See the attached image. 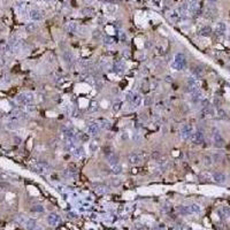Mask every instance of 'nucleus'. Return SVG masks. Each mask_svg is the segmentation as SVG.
Segmentation results:
<instances>
[{
    "label": "nucleus",
    "instance_id": "1",
    "mask_svg": "<svg viewBox=\"0 0 230 230\" xmlns=\"http://www.w3.org/2000/svg\"><path fill=\"white\" fill-rule=\"evenodd\" d=\"M31 168L33 169L35 173H37V174H39V175H45V174H48V173L51 172V167H50L48 163L45 161L33 162L32 165H31Z\"/></svg>",
    "mask_w": 230,
    "mask_h": 230
},
{
    "label": "nucleus",
    "instance_id": "2",
    "mask_svg": "<svg viewBox=\"0 0 230 230\" xmlns=\"http://www.w3.org/2000/svg\"><path fill=\"white\" fill-rule=\"evenodd\" d=\"M35 100V94L32 92H23L16 97V102L21 106H27L32 104Z\"/></svg>",
    "mask_w": 230,
    "mask_h": 230
},
{
    "label": "nucleus",
    "instance_id": "3",
    "mask_svg": "<svg viewBox=\"0 0 230 230\" xmlns=\"http://www.w3.org/2000/svg\"><path fill=\"white\" fill-rule=\"evenodd\" d=\"M185 65H187V59H185L184 54L183 53H176L172 62V67L175 70H182V69H184Z\"/></svg>",
    "mask_w": 230,
    "mask_h": 230
},
{
    "label": "nucleus",
    "instance_id": "4",
    "mask_svg": "<svg viewBox=\"0 0 230 230\" xmlns=\"http://www.w3.org/2000/svg\"><path fill=\"white\" fill-rule=\"evenodd\" d=\"M193 134V128L190 124H184L183 127L181 128V131H179V135L183 139H188V138L191 137V135Z\"/></svg>",
    "mask_w": 230,
    "mask_h": 230
},
{
    "label": "nucleus",
    "instance_id": "5",
    "mask_svg": "<svg viewBox=\"0 0 230 230\" xmlns=\"http://www.w3.org/2000/svg\"><path fill=\"white\" fill-rule=\"evenodd\" d=\"M190 139H191L192 143L196 144V145L203 144V143H204V132H201V131H196V132H193V134L191 135Z\"/></svg>",
    "mask_w": 230,
    "mask_h": 230
},
{
    "label": "nucleus",
    "instance_id": "6",
    "mask_svg": "<svg viewBox=\"0 0 230 230\" xmlns=\"http://www.w3.org/2000/svg\"><path fill=\"white\" fill-rule=\"evenodd\" d=\"M213 141H214V145L217 147V149H221V147L224 146V139H223V137L220 135V132L215 131L213 135Z\"/></svg>",
    "mask_w": 230,
    "mask_h": 230
},
{
    "label": "nucleus",
    "instance_id": "7",
    "mask_svg": "<svg viewBox=\"0 0 230 230\" xmlns=\"http://www.w3.org/2000/svg\"><path fill=\"white\" fill-rule=\"evenodd\" d=\"M130 104L135 107V108L141 106L143 105V97H141L138 92H134V96H132V98L130 100Z\"/></svg>",
    "mask_w": 230,
    "mask_h": 230
},
{
    "label": "nucleus",
    "instance_id": "8",
    "mask_svg": "<svg viewBox=\"0 0 230 230\" xmlns=\"http://www.w3.org/2000/svg\"><path fill=\"white\" fill-rule=\"evenodd\" d=\"M216 13H217V11H216L215 6H214L213 4H211L208 7H206V9H205L204 16L207 17V18H214L216 16Z\"/></svg>",
    "mask_w": 230,
    "mask_h": 230
},
{
    "label": "nucleus",
    "instance_id": "9",
    "mask_svg": "<svg viewBox=\"0 0 230 230\" xmlns=\"http://www.w3.org/2000/svg\"><path fill=\"white\" fill-rule=\"evenodd\" d=\"M29 17L33 22H38L43 18V13L39 11V9H31V11L29 12Z\"/></svg>",
    "mask_w": 230,
    "mask_h": 230
},
{
    "label": "nucleus",
    "instance_id": "10",
    "mask_svg": "<svg viewBox=\"0 0 230 230\" xmlns=\"http://www.w3.org/2000/svg\"><path fill=\"white\" fill-rule=\"evenodd\" d=\"M100 130V127L97 123H91L87 125L86 128V134L89 135V136H96V135H98V132Z\"/></svg>",
    "mask_w": 230,
    "mask_h": 230
},
{
    "label": "nucleus",
    "instance_id": "11",
    "mask_svg": "<svg viewBox=\"0 0 230 230\" xmlns=\"http://www.w3.org/2000/svg\"><path fill=\"white\" fill-rule=\"evenodd\" d=\"M227 31V26L224 22H219V23H216L215 26V30H214V32H215L217 36H223V35L226 33Z\"/></svg>",
    "mask_w": 230,
    "mask_h": 230
},
{
    "label": "nucleus",
    "instance_id": "12",
    "mask_svg": "<svg viewBox=\"0 0 230 230\" xmlns=\"http://www.w3.org/2000/svg\"><path fill=\"white\" fill-rule=\"evenodd\" d=\"M129 161H130L131 165H140L141 161H143V158H141V155L137 153H130L129 154Z\"/></svg>",
    "mask_w": 230,
    "mask_h": 230
},
{
    "label": "nucleus",
    "instance_id": "13",
    "mask_svg": "<svg viewBox=\"0 0 230 230\" xmlns=\"http://www.w3.org/2000/svg\"><path fill=\"white\" fill-rule=\"evenodd\" d=\"M107 163H108L111 167H114L116 165H119L120 163L119 156L116 155L115 153H112V154H109V155H107Z\"/></svg>",
    "mask_w": 230,
    "mask_h": 230
},
{
    "label": "nucleus",
    "instance_id": "14",
    "mask_svg": "<svg viewBox=\"0 0 230 230\" xmlns=\"http://www.w3.org/2000/svg\"><path fill=\"white\" fill-rule=\"evenodd\" d=\"M214 115H215V111H214L213 107L211 106L204 107L203 112H201V118H212Z\"/></svg>",
    "mask_w": 230,
    "mask_h": 230
},
{
    "label": "nucleus",
    "instance_id": "15",
    "mask_svg": "<svg viewBox=\"0 0 230 230\" xmlns=\"http://www.w3.org/2000/svg\"><path fill=\"white\" fill-rule=\"evenodd\" d=\"M60 222V216L58 215V214H54V213H52V214H50L48 216H47V223H48L50 226H56L58 223Z\"/></svg>",
    "mask_w": 230,
    "mask_h": 230
},
{
    "label": "nucleus",
    "instance_id": "16",
    "mask_svg": "<svg viewBox=\"0 0 230 230\" xmlns=\"http://www.w3.org/2000/svg\"><path fill=\"white\" fill-rule=\"evenodd\" d=\"M212 178L215 182H217V183H224V182H226V175L223 174V173H220V172L213 173V174H212Z\"/></svg>",
    "mask_w": 230,
    "mask_h": 230
},
{
    "label": "nucleus",
    "instance_id": "17",
    "mask_svg": "<svg viewBox=\"0 0 230 230\" xmlns=\"http://www.w3.org/2000/svg\"><path fill=\"white\" fill-rule=\"evenodd\" d=\"M71 152H72V156L75 159H81L84 154V149H83V146H76Z\"/></svg>",
    "mask_w": 230,
    "mask_h": 230
},
{
    "label": "nucleus",
    "instance_id": "18",
    "mask_svg": "<svg viewBox=\"0 0 230 230\" xmlns=\"http://www.w3.org/2000/svg\"><path fill=\"white\" fill-rule=\"evenodd\" d=\"M199 35L203 37H209L211 35H212V28L209 26H204L200 28L199 30Z\"/></svg>",
    "mask_w": 230,
    "mask_h": 230
},
{
    "label": "nucleus",
    "instance_id": "19",
    "mask_svg": "<svg viewBox=\"0 0 230 230\" xmlns=\"http://www.w3.org/2000/svg\"><path fill=\"white\" fill-rule=\"evenodd\" d=\"M24 29H26V32L32 33V32H35V31L37 30V24L35 23V22H30V23H27V24H26Z\"/></svg>",
    "mask_w": 230,
    "mask_h": 230
},
{
    "label": "nucleus",
    "instance_id": "20",
    "mask_svg": "<svg viewBox=\"0 0 230 230\" xmlns=\"http://www.w3.org/2000/svg\"><path fill=\"white\" fill-rule=\"evenodd\" d=\"M168 17H169V20H170L172 22H174V23H177V22L181 20V16H179V14L176 11L170 12L169 15H168Z\"/></svg>",
    "mask_w": 230,
    "mask_h": 230
},
{
    "label": "nucleus",
    "instance_id": "21",
    "mask_svg": "<svg viewBox=\"0 0 230 230\" xmlns=\"http://www.w3.org/2000/svg\"><path fill=\"white\" fill-rule=\"evenodd\" d=\"M77 29H78V26H77L76 22H69V23H68V26H67L68 32L74 33V32H76V31H77Z\"/></svg>",
    "mask_w": 230,
    "mask_h": 230
},
{
    "label": "nucleus",
    "instance_id": "22",
    "mask_svg": "<svg viewBox=\"0 0 230 230\" xmlns=\"http://www.w3.org/2000/svg\"><path fill=\"white\" fill-rule=\"evenodd\" d=\"M131 138H132V141H134L135 144H140L141 140H143V137H141V135L139 134V132H137V131L132 134Z\"/></svg>",
    "mask_w": 230,
    "mask_h": 230
},
{
    "label": "nucleus",
    "instance_id": "23",
    "mask_svg": "<svg viewBox=\"0 0 230 230\" xmlns=\"http://www.w3.org/2000/svg\"><path fill=\"white\" fill-rule=\"evenodd\" d=\"M124 69H125V66L123 62H118V63L114 66V71L118 72V74H122V72L124 71Z\"/></svg>",
    "mask_w": 230,
    "mask_h": 230
},
{
    "label": "nucleus",
    "instance_id": "24",
    "mask_svg": "<svg viewBox=\"0 0 230 230\" xmlns=\"http://www.w3.org/2000/svg\"><path fill=\"white\" fill-rule=\"evenodd\" d=\"M97 124H98L99 127L104 128V129H107V128L111 127V122L107 121L106 119H99V120H98V123H97Z\"/></svg>",
    "mask_w": 230,
    "mask_h": 230
},
{
    "label": "nucleus",
    "instance_id": "25",
    "mask_svg": "<svg viewBox=\"0 0 230 230\" xmlns=\"http://www.w3.org/2000/svg\"><path fill=\"white\" fill-rule=\"evenodd\" d=\"M177 211L182 214V215H188V214L191 213L190 209H189V206H178V207H177Z\"/></svg>",
    "mask_w": 230,
    "mask_h": 230
},
{
    "label": "nucleus",
    "instance_id": "26",
    "mask_svg": "<svg viewBox=\"0 0 230 230\" xmlns=\"http://www.w3.org/2000/svg\"><path fill=\"white\" fill-rule=\"evenodd\" d=\"M116 9H118V6L109 4V5L106 6V13L107 14H114L115 12H116Z\"/></svg>",
    "mask_w": 230,
    "mask_h": 230
},
{
    "label": "nucleus",
    "instance_id": "27",
    "mask_svg": "<svg viewBox=\"0 0 230 230\" xmlns=\"http://www.w3.org/2000/svg\"><path fill=\"white\" fill-rule=\"evenodd\" d=\"M97 150H98V143L97 141H90L89 143V151L91 153H94L97 152Z\"/></svg>",
    "mask_w": 230,
    "mask_h": 230
},
{
    "label": "nucleus",
    "instance_id": "28",
    "mask_svg": "<svg viewBox=\"0 0 230 230\" xmlns=\"http://www.w3.org/2000/svg\"><path fill=\"white\" fill-rule=\"evenodd\" d=\"M153 104V98L151 96H146V97H144V99H143V106H151Z\"/></svg>",
    "mask_w": 230,
    "mask_h": 230
},
{
    "label": "nucleus",
    "instance_id": "29",
    "mask_svg": "<svg viewBox=\"0 0 230 230\" xmlns=\"http://www.w3.org/2000/svg\"><path fill=\"white\" fill-rule=\"evenodd\" d=\"M63 60L66 62H67V63H70V62L72 61V54L70 52H68V51H66V52H63Z\"/></svg>",
    "mask_w": 230,
    "mask_h": 230
},
{
    "label": "nucleus",
    "instance_id": "30",
    "mask_svg": "<svg viewBox=\"0 0 230 230\" xmlns=\"http://www.w3.org/2000/svg\"><path fill=\"white\" fill-rule=\"evenodd\" d=\"M152 159H153V161H155V162L159 163V162L162 160V156H161V154H160V152L155 151V152L152 153Z\"/></svg>",
    "mask_w": 230,
    "mask_h": 230
},
{
    "label": "nucleus",
    "instance_id": "31",
    "mask_svg": "<svg viewBox=\"0 0 230 230\" xmlns=\"http://www.w3.org/2000/svg\"><path fill=\"white\" fill-rule=\"evenodd\" d=\"M189 209H190L191 213H199L200 212V206L197 204H192L189 206Z\"/></svg>",
    "mask_w": 230,
    "mask_h": 230
},
{
    "label": "nucleus",
    "instance_id": "32",
    "mask_svg": "<svg viewBox=\"0 0 230 230\" xmlns=\"http://www.w3.org/2000/svg\"><path fill=\"white\" fill-rule=\"evenodd\" d=\"M94 13V9L92 8V7H85V8H83L82 9V14L83 15H92Z\"/></svg>",
    "mask_w": 230,
    "mask_h": 230
},
{
    "label": "nucleus",
    "instance_id": "33",
    "mask_svg": "<svg viewBox=\"0 0 230 230\" xmlns=\"http://www.w3.org/2000/svg\"><path fill=\"white\" fill-rule=\"evenodd\" d=\"M102 40H104V44H105V45H107V46L113 45V44H114V39H113L112 37H109V36H105V37L102 38Z\"/></svg>",
    "mask_w": 230,
    "mask_h": 230
},
{
    "label": "nucleus",
    "instance_id": "34",
    "mask_svg": "<svg viewBox=\"0 0 230 230\" xmlns=\"http://www.w3.org/2000/svg\"><path fill=\"white\" fill-rule=\"evenodd\" d=\"M204 163H205V166H211L213 163V158L212 156H209V155H205L204 156Z\"/></svg>",
    "mask_w": 230,
    "mask_h": 230
},
{
    "label": "nucleus",
    "instance_id": "35",
    "mask_svg": "<svg viewBox=\"0 0 230 230\" xmlns=\"http://www.w3.org/2000/svg\"><path fill=\"white\" fill-rule=\"evenodd\" d=\"M98 109V104H97L96 101H92L90 104V107H89V112H91V113H94Z\"/></svg>",
    "mask_w": 230,
    "mask_h": 230
},
{
    "label": "nucleus",
    "instance_id": "36",
    "mask_svg": "<svg viewBox=\"0 0 230 230\" xmlns=\"http://www.w3.org/2000/svg\"><path fill=\"white\" fill-rule=\"evenodd\" d=\"M112 169H113V173H114L115 175H119V174H121L122 173V167L120 166V163L114 166V167H112Z\"/></svg>",
    "mask_w": 230,
    "mask_h": 230
},
{
    "label": "nucleus",
    "instance_id": "37",
    "mask_svg": "<svg viewBox=\"0 0 230 230\" xmlns=\"http://www.w3.org/2000/svg\"><path fill=\"white\" fill-rule=\"evenodd\" d=\"M122 107V101H116V102H114V105H113V112H119L120 111V108Z\"/></svg>",
    "mask_w": 230,
    "mask_h": 230
},
{
    "label": "nucleus",
    "instance_id": "38",
    "mask_svg": "<svg viewBox=\"0 0 230 230\" xmlns=\"http://www.w3.org/2000/svg\"><path fill=\"white\" fill-rule=\"evenodd\" d=\"M217 115H219L220 119H223V120L228 119V115H227V113L223 111V109H219V111H217Z\"/></svg>",
    "mask_w": 230,
    "mask_h": 230
},
{
    "label": "nucleus",
    "instance_id": "39",
    "mask_svg": "<svg viewBox=\"0 0 230 230\" xmlns=\"http://www.w3.org/2000/svg\"><path fill=\"white\" fill-rule=\"evenodd\" d=\"M6 128L9 129V130H16V129H18V125L15 123V122H13V123H7L6 124Z\"/></svg>",
    "mask_w": 230,
    "mask_h": 230
},
{
    "label": "nucleus",
    "instance_id": "40",
    "mask_svg": "<svg viewBox=\"0 0 230 230\" xmlns=\"http://www.w3.org/2000/svg\"><path fill=\"white\" fill-rule=\"evenodd\" d=\"M121 184V179L119 177H113L112 178V185L113 187H119V185Z\"/></svg>",
    "mask_w": 230,
    "mask_h": 230
},
{
    "label": "nucleus",
    "instance_id": "41",
    "mask_svg": "<svg viewBox=\"0 0 230 230\" xmlns=\"http://www.w3.org/2000/svg\"><path fill=\"white\" fill-rule=\"evenodd\" d=\"M32 212H38V213H42V212H44V208H43V206H40V205H38V206H35V207H32Z\"/></svg>",
    "mask_w": 230,
    "mask_h": 230
},
{
    "label": "nucleus",
    "instance_id": "42",
    "mask_svg": "<svg viewBox=\"0 0 230 230\" xmlns=\"http://www.w3.org/2000/svg\"><path fill=\"white\" fill-rule=\"evenodd\" d=\"M121 139H122V140H127V139H129V132H128V131H123V132H121Z\"/></svg>",
    "mask_w": 230,
    "mask_h": 230
},
{
    "label": "nucleus",
    "instance_id": "43",
    "mask_svg": "<svg viewBox=\"0 0 230 230\" xmlns=\"http://www.w3.org/2000/svg\"><path fill=\"white\" fill-rule=\"evenodd\" d=\"M132 96H134V92H132V91H128V92L125 93V99H127L128 101H130L131 98H132Z\"/></svg>",
    "mask_w": 230,
    "mask_h": 230
},
{
    "label": "nucleus",
    "instance_id": "44",
    "mask_svg": "<svg viewBox=\"0 0 230 230\" xmlns=\"http://www.w3.org/2000/svg\"><path fill=\"white\" fill-rule=\"evenodd\" d=\"M77 31H78V33H81V35H83L84 36V35H85V31H87V29L85 27H80L77 29Z\"/></svg>",
    "mask_w": 230,
    "mask_h": 230
},
{
    "label": "nucleus",
    "instance_id": "45",
    "mask_svg": "<svg viewBox=\"0 0 230 230\" xmlns=\"http://www.w3.org/2000/svg\"><path fill=\"white\" fill-rule=\"evenodd\" d=\"M93 38L97 39V38H101V32H100L99 30H96L93 32Z\"/></svg>",
    "mask_w": 230,
    "mask_h": 230
},
{
    "label": "nucleus",
    "instance_id": "46",
    "mask_svg": "<svg viewBox=\"0 0 230 230\" xmlns=\"http://www.w3.org/2000/svg\"><path fill=\"white\" fill-rule=\"evenodd\" d=\"M102 86H104V83H102L101 81H98V83H96V89H97V90L100 91V90L102 89Z\"/></svg>",
    "mask_w": 230,
    "mask_h": 230
},
{
    "label": "nucleus",
    "instance_id": "47",
    "mask_svg": "<svg viewBox=\"0 0 230 230\" xmlns=\"http://www.w3.org/2000/svg\"><path fill=\"white\" fill-rule=\"evenodd\" d=\"M28 228L29 229H35V221L33 220H29V222H28Z\"/></svg>",
    "mask_w": 230,
    "mask_h": 230
},
{
    "label": "nucleus",
    "instance_id": "48",
    "mask_svg": "<svg viewBox=\"0 0 230 230\" xmlns=\"http://www.w3.org/2000/svg\"><path fill=\"white\" fill-rule=\"evenodd\" d=\"M96 191L98 192V193H104L106 190H105V187H98V188L96 189Z\"/></svg>",
    "mask_w": 230,
    "mask_h": 230
},
{
    "label": "nucleus",
    "instance_id": "49",
    "mask_svg": "<svg viewBox=\"0 0 230 230\" xmlns=\"http://www.w3.org/2000/svg\"><path fill=\"white\" fill-rule=\"evenodd\" d=\"M1 106L4 107L6 111H8V109H9V107H8V102H7V101H1Z\"/></svg>",
    "mask_w": 230,
    "mask_h": 230
},
{
    "label": "nucleus",
    "instance_id": "50",
    "mask_svg": "<svg viewBox=\"0 0 230 230\" xmlns=\"http://www.w3.org/2000/svg\"><path fill=\"white\" fill-rule=\"evenodd\" d=\"M5 63H6V60H5V58H0V67H4V66H5Z\"/></svg>",
    "mask_w": 230,
    "mask_h": 230
},
{
    "label": "nucleus",
    "instance_id": "51",
    "mask_svg": "<svg viewBox=\"0 0 230 230\" xmlns=\"http://www.w3.org/2000/svg\"><path fill=\"white\" fill-rule=\"evenodd\" d=\"M207 1H208L209 4H215V2L217 1V0H207Z\"/></svg>",
    "mask_w": 230,
    "mask_h": 230
},
{
    "label": "nucleus",
    "instance_id": "52",
    "mask_svg": "<svg viewBox=\"0 0 230 230\" xmlns=\"http://www.w3.org/2000/svg\"><path fill=\"white\" fill-rule=\"evenodd\" d=\"M42 1H44V2H48V1H51V0H42Z\"/></svg>",
    "mask_w": 230,
    "mask_h": 230
},
{
    "label": "nucleus",
    "instance_id": "53",
    "mask_svg": "<svg viewBox=\"0 0 230 230\" xmlns=\"http://www.w3.org/2000/svg\"><path fill=\"white\" fill-rule=\"evenodd\" d=\"M0 86H1V82H0Z\"/></svg>",
    "mask_w": 230,
    "mask_h": 230
}]
</instances>
